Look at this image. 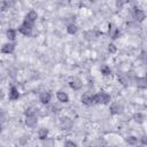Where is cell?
<instances>
[{
    "instance_id": "8",
    "label": "cell",
    "mask_w": 147,
    "mask_h": 147,
    "mask_svg": "<svg viewBox=\"0 0 147 147\" xmlns=\"http://www.w3.org/2000/svg\"><path fill=\"white\" fill-rule=\"evenodd\" d=\"M8 98H9V100H11V101H15V100H17V99L20 98V92H18V90H17L15 86L10 87Z\"/></svg>"
},
{
    "instance_id": "1",
    "label": "cell",
    "mask_w": 147,
    "mask_h": 147,
    "mask_svg": "<svg viewBox=\"0 0 147 147\" xmlns=\"http://www.w3.org/2000/svg\"><path fill=\"white\" fill-rule=\"evenodd\" d=\"M33 23H34V22H31V21H29V20L25 18V20L23 21L22 25L18 28V31H20L22 34H24V36H30L31 32H32V29H33Z\"/></svg>"
},
{
    "instance_id": "18",
    "label": "cell",
    "mask_w": 147,
    "mask_h": 147,
    "mask_svg": "<svg viewBox=\"0 0 147 147\" xmlns=\"http://www.w3.org/2000/svg\"><path fill=\"white\" fill-rule=\"evenodd\" d=\"M6 36L9 40H14L16 38V31L14 29H8L7 32H6Z\"/></svg>"
},
{
    "instance_id": "19",
    "label": "cell",
    "mask_w": 147,
    "mask_h": 147,
    "mask_svg": "<svg viewBox=\"0 0 147 147\" xmlns=\"http://www.w3.org/2000/svg\"><path fill=\"white\" fill-rule=\"evenodd\" d=\"M77 30H78V28H77L76 24H69L68 28H67V32L69 34H75L77 32Z\"/></svg>"
},
{
    "instance_id": "6",
    "label": "cell",
    "mask_w": 147,
    "mask_h": 147,
    "mask_svg": "<svg viewBox=\"0 0 147 147\" xmlns=\"http://www.w3.org/2000/svg\"><path fill=\"white\" fill-rule=\"evenodd\" d=\"M51 99H52V94H51L49 92H47V91L41 92V93L39 94V101H40L41 103H44V105L48 103V102L51 101Z\"/></svg>"
},
{
    "instance_id": "20",
    "label": "cell",
    "mask_w": 147,
    "mask_h": 147,
    "mask_svg": "<svg viewBox=\"0 0 147 147\" xmlns=\"http://www.w3.org/2000/svg\"><path fill=\"white\" fill-rule=\"evenodd\" d=\"M125 141L129 144V145H137L138 144V138L134 137V136H130L125 139Z\"/></svg>"
},
{
    "instance_id": "13",
    "label": "cell",
    "mask_w": 147,
    "mask_h": 147,
    "mask_svg": "<svg viewBox=\"0 0 147 147\" xmlns=\"http://www.w3.org/2000/svg\"><path fill=\"white\" fill-rule=\"evenodd\" d=\"M82 102H83L84 105H86V106L93 105V103H94V101H93V95H87V94L83 95V96H82Z\"/></svg>"
},
{
    "instance_id": "4",
    "label": "cell",
    "mask_w": 147,
    "mask_h": 147,
    "mask_svg": "<svg viewBox=\"0 0 147 147\" xmlns=\"http://www.w3.org/2000/svg\"><path fill=\"white\" fill-rule=\"evenodd\" d=\"M38 123V119H37V116L36 115H28L25 117V124L29 126V127H34Z\"/></svg>"
},
{
    "instance_id": "16",
    "label": "cell",
    "mask_w": 147,
    "mask_h": 147,
    "mask_svg": "<svg viewBox=\"0 0 147 147\" xmlns=\"http://www.w3.org/2000/svg\"><path fill=\"white\" fill-rule=\"evenodd\" d=\"M26 20H29V21H31V22H34L37 18H38V14H37V11H34V10H30L28 14H26V17H25Z\"/></svg>"
},
{
    "instance_id": "26",
    "label": "cell",
    "mask_w": 147,
    "mask_h": 147,
    "mask_svg": "<svg viewBox=\"0 0 147 147\" xmlns=\"http://www.w3.org/2000/svg\"><path fill=\"white\" fill-rule=\"evenodd\" d=\"M140 141L142 145H147V136H144L142 138H140Z\"/></svg>"
},
{
    "instance_id": "17",
    "label": "cell",
    "mask_w": 147,
    "mask_h": 147,
    "mask_svg": "<svg viewBox=\"0 0 147 147\" xmlns=\"http://www.w3.org/2000/svg\"><path fill=\"white\" fill-rule=\"evenodd\" d=\"M47 136H48V130L47 129H40L39 131H38V138L40 139V140H45V139H47Z\"/></svg>"
},
{
    "instance_id": "25",
    "label": "cell",
    "mask_w": 147,
    "mask_h": 147,
    "mask_svg": "<svg viewBox=\"0 0 147 147\" xmlns=\"http://www.w3.org/2000/svg\"><path fill=\"white\" fill-rule=\"evenodd\" d=\"M28 115H36V110H33L32 108H28L25 110V116H28Z\"/></svg>"
},
{
    "instance_id": "10",
    "label": "cell",
    "mask_w": 147,
    "mask_h": 147,
    "mask_svg": "<svg viewBox=\"0 0 147 147\" xmlns=\"http://www.w3.org/2000/svg\"><path fill=\"white\" fill-rule=\"evenodd\" d=\"M136 85L138 88H147V78L146 77H138L136 79Z\"/></svg>"
},
{
    "instance_id": "15",
    "label": "cell",
    "mask_w": 147,
    "mask_h": 147,
    "mask_svg": "<svg viewBox=\"0 0 147 147\" xmlns=\"http://www.w3.org/2000/svg\"><path fill=\"white\" fill-rule=\"evenodd\" d=\"M69 85H70V87L72 88V90H80V87H82V82L79 80V79H74V80H71L70 83H69Z\"/></svg>"
},
{
    "instance_id": "7",
    "label": "cell",
    "mask_w": 147,
    "mask_h": 147,
    "mask_svg": "<svg viewBox=\"0 0 147 147\" xmlns=\"http://www.w3.org/2000/svg\"><path fill=\"white\" fill-rule=\"evenodd\" d=\"M123 109H124L123 106L118 102H114L110 105V113L111 114H121L123 111Z\"/></svg>"
},
{
    "instance_id": "14",
    "label": "cell",
    "mask_w": 147,
    "mask_h": 147,
    "mask_svg": "<svg viewBox=\"0 0 147 147\" xmlns=\"http://www.w3.org/2000/svg\"><path fill=\"white\" fill-rule=\"evenodd\" d=\"M100 96H101V103H103V105L109 103L110 100H111L110 94H108V93H106V92H100Z\"/></svg>"
},
{
    "instance_id": "29",
    "label": "cell",
    "mask_w": 147,
    "mask_h": 147,
    "mask_svg": "<svg viewBox=\"0 0 147 147\" xmlns=\"http://www.w3.org/2000/svg\"><path fill=\"white\" fill-rule=\"evenodd\" d=\"M145 62H146V64H147V55L145 56Z\"/></svg>"
},
{
    "instance_id": "22",
    "label": "cell",
    "mask_w": 147,
    "mask_h": 147,
    "mask_svg": "<svg viewBox=\"0 0 147 147\" xmlns=\"http://www.w3.org/2000/svg\"><path fill=\"white\" fill-rule=\"evenodd\" d=\"M133 119L137 122V123H142L144 122V116L141 113H136L133 115Z\"/></svg>"
},
{
    "instance_id": "31",
    "label": "cell",
    "mask_w": 147,
    "mask_h": 147,
    "mask_svg": "<svg viewBox=\"0 0 147 147\" xmlns=\"http://www.w3.org/2000/svg\"><path fill=\"white\" fill-rule=\"evenodd\" d=\"M146 78H147V76H146Z\"/></svg>"
},
{
    "instance_id": "5",
    "label": "cell",
    "mask_w": 147,
    "mask_h": 147,
    "mask_svg": "<svg viewBox=\"0 0 147 147\" xmlns=\"http://www.w3.org/2000/svg\"><path fill=\"white\" fill-rule=\"evenodd\" d=\"M119 34H121V31H119V29L118 28H116L114 24H109V36L113 38V39H117L118 37H119Z\"/></svg>"
},
{
    "instance_id": "9",
    "label": "cell",
    "mask_w": 147,
    "mask_h": 147,
    "mask_svg": "<svg viewBox=\"0 0 147 147\" xmlns=\"http://www.w3.org/2000/svg\"><path fill=\"white\" fill-rule=\"evenodd\" d=\"M2 53H5V54H11L14 51H15V44H13V42H7V44H5L3 46H2Z\"/></svg>"
},
{
    "instance_id": "3",
    "label": "cell",
    "mask_w": 147,
    "mask_h": 147,
    "mask_svg": "<svg viewBox=\"0 0 147 147\" xmlns=\"http://www.w3.org/2000/svg\"><path fill=\"white\" fill-rule=\"evenodd\" d=\"M72 126V121L69 117H62L60 121V127L62 130H68Z\"/></svg>"
},
{
    "instance_id": "23",
    "label": "cell",
    "mask_w": 147,
    "mask_h": 147,
    "mask_svg": "<svg viewBox=\"0 0 147 147\" xmlns=\"http://www.w3.org/2000/svg\"><path fill=\"white\" fill-rule=\"evenodd\" d=\"M119 82H121L123 85H127V84L130 83V77H129L127 75H122V76L119 77Z\"/></svg>"
},
{
    "instance_id": "12",
    "label": "cell",
    "mask_w": 147,
    "mask_h": 147,
    "mask_svg": "<svg viewBox=\"0 0 147 147\" xmlns=\"http://www.w3.org/2000/svg\"><path fill=\"white\" fill-rule=\"evenodd\" d=\"M56 98H57V100L60 101V102H68L69 101V96H68V94L65 93V92H62V91H59L57 93H56Z\"/></svg>"
},
{
    "instance_id": "27",
    "label": "cell",
    "mask_w": 147,
    "mask_h": 147,
    "mask_svg": "<svg viewBox=\"0 0 147 147\" xmlns=\"http://www.w3.org/2000/svg\"><path fill=\"white\" fill-rule=\"evenodd\" d=\"M64 145L65 146H76V142H74V141H67Z\"/></svg>"
},
{
    "instance_id": "24",
    "label": "cell",
    "mask_w": 147,
    "mask_h": 147,
    "mask_svg": "<svg viewBox=\"0 0 147 147\" xmlns=\"http://www.w3.org/2000/svg\"><path fill=\"white\" fill-rule=\"evenodd\" d=\"M116 51H117V48H116V46L114 44H109L108 45V52L109 53H115Z\"/></svg>"
},
{
    "instance_id": "21",
    "label": "cell",
    "mask_w": 147,
    "mask_h": 147,
    "mask_svg": "<svg viewBox=\"0 0 147 147\" xmlns=\"http://www.w3.org/2000/svg\"><path fill=\"white\" fill-rule=\"evenodd\" d=\"M101 74L103 76H109L111 74V70H110V68L108 65H102L101 67Z\"/></svg>"
},
{
    "instance_id": "11",
    "label": "cell",
    "mask_w": 147,
    "mask_h": 147,
    "mask_svg": "<svg viewBox=\"0 0 147 147\" xmlns=\"http://www.w3.org/2000/svg\"><path fill=\"white\" fill-rule=\"evenodd\" d=\"M99 36H100V32L94 31V30H90V31H86V32H85V38H86L87 40H94V39H96Z\"/></svg>"
},
{
    "instance_id": "30",
    "label": "cell",
    "mask_w": 147,
    "mask_h": 147,
    "mask_svg": "<svg viewBox=\"0 0 147 147\" xmlns=\"http://www.w3.org/2000/svg\"><path fill=\"white\" fill-rule=\"evenodd\" d=\"M88 1H91V2H95L96 0H88Z\"/></svg>"
},
{
    "instance_id": "28",
    "label": "cell",
    "mask_w": 147,
    "mask_h": 147,
    "mask_svg": "<svg viewBox=\"0 0 147 147\" xmlns=\"http://www.w3.org/2000/svg\"><path fill=\"white\" fill-rule=\"evenodd\" d=\"M116 6L121 8V7L123 6V1H122V0H118V1H117V3H116Z\"/></svg>"
},
{
    "instance_id": "2",
    "label": "cell",
    "mask_w": 147,
    "mask_h": 147,
    "mask_svg": "<svg viewBox=\"0 0 147 147\" xmlns=\"http://www.w3.org/2000/svg\"><path fill=\"white\" fill-rule=\"evenodd\" d=\"M133 17L138 21V22H142L146 18V14L144 10H141L140 8H134L133 9Z\"/></svg>"
}]
</instances>
